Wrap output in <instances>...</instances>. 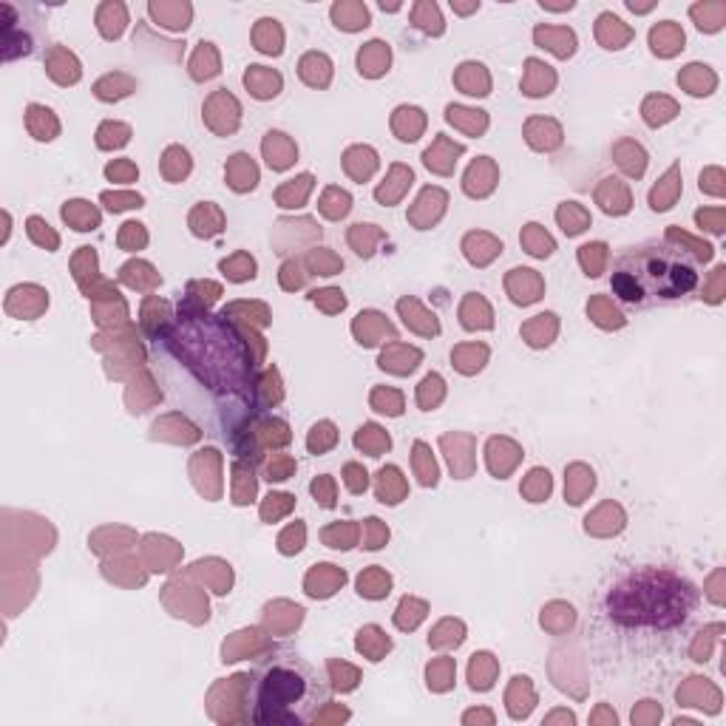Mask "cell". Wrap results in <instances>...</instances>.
Wrapping results in <instances>:
<instances>
[{
	"label": "cell",
	"instance_id": "6da1fadb",
	"mask_svg": "<svg viewBox=\"0 0 726 726\" xmlns=\"http://www.w3.org/2000/svg\"><path fill=\"white\" fill-rule=\"evenodd\" d=\"M698 281V261L689 253L667 242H644L613 261L610 290L621 304L655 307L692 295Z\"/></svg>",
	"mask_w": 726,
	"mask_h": 726
},
{
	"label": "cell",
	"instance_id": "7a4b0ae2",
	"mask_svg": "<svg viewBox=\"0 0 726 726\" xmlns=\"http://www.w3.org/2000/svg\"><path fill=\"white\" fill-rule=\"evenodd\" d=\"M698 605V590L658 568H644L621 579L607 596V613L624 627L672 630L689 619Z\"/></svg>",
	"mask_w": 726,
	"mask_h": 726
},
{
	"label": "cell",
	"instance_id": "3957f363",
	"mask_svg": "<svg viewBox=\"0 0 726 726\" xmlns=\"http://www.w3.org/2000/svg\"><path fill=\"white\" fill-rule=\"evenodd\" d=\"M256 723H304L326 703V689L312 664L295 653H275L256 670L253 684Z\"/></svg>",
	"mask_w": 726,
	"mask_h": 726
},
{
	"label": "cell",
	"instance_id": "277c9868",
	"mask_svg": "<svg viewBox=\"0 0 726 726\" xmlns=\"http://www.w3.org/2000/svg\"><path fill=\"white\" fill-rule=\"evenodd\" d=\"M357 588H360V593H363V596H369V599H381V596H386V593H389V576H383V573H378V571H369L367 576H360V579H357Z\"/></svg>",
	"mask_w": 726,
	"mask_h": 726
},
{
	"label": "cell",
	"instance_id": "5b68a950",
	"mask_svg": "<svg viewBox=\"0 0 726 726\" xmlns=\"http://www.w3.org/2000/svg\"><path fill=\"white\" fill-rule=\"evenodd\" d=\"M332 443H335V429H332L329 423H321V426L312 429V434H309V451H323V448H329Z\"/></svg>",
	"mask_w": 726,
	"mask_h": 726
},
{
	"label": "cell",
	"instance_id": "8992f818",
	"mask_svg": "<svg viewBox=\"0 0 726 726\" xmlns=\"http://www.w3.org/2000/svg\"><path fill=\"white\" fill-rule=\"evenodd\" d=\"M102 202H108L111 210H125V208H139L142 205L139 196H111V194H105Z\"/></svg>",
	"mask_w": 726,
	"mask_h": 726
},
{
	"label": "cell",
	"instance_id": "52a82bcc",
	"mask_svg": "<svg viewBox=\"0 0 726 726\" xmlns=\"http://www.w3.org/2000/svg\"><path fill=\"white\" fill-rule=\"evenodd\" d=\"M346 474H349V480H346V485H349V491H355V494H360L363 488H367V471H360L357 465H349L346 468Z\"/></svg>",
	"mask_w": 726,
	"mask_h": 726
},
{
	"label": "cell",
	"instance_id": "ba28073f",
	"mask_svg": "<svg viewBox=\"0 0 726 726\" xmlns=\"http://www.w3.org/2000/svg\"><path fill=\"white\" fill-rule=\"evenodd\" d=\"M267 474H270V480H287V474H290V463H273L270 468H267Z\"/></svg>",
	"mask_w": 726,
	"mask_h": 726
}]
</instances>
